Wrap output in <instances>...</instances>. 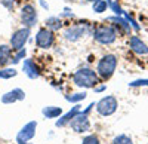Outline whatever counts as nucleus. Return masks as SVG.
Segmentation results:
<instances>
[{"label":"nucleus","mask_w":148,"mask_h":144,"mask_svg":"<svg viewBox=\"0 0 148 144\" xmlns=\"http://www.w3.org/2000/svg\"><path fill=\"white\" fill-rule=\"evenodd\" d=\"M24 56H25V49L22 48V49H19V52H18V54H16L14 58H12V59H10V61L14 63V64H18V63L21 61V59H22Z\"/></svg>","instance_id":"23"},{"label":"nucleus","mask_w":148,"mask_h":144,"mask_svg":"<svg viewBox=\"0 0 148 144\" xmlns=\"http://www.w3.org/2000/svg\"><path fill=\"white\" fill-rule=\"evenodd\" d=\"M25 98V92L21 88H15L9 92H6L5 95H2V103L3 104H14L16 101H22Z\"/></svg>","instance_id":"10"},{"label":"nucleus","mask_w":148,"mask_h":144,"mask_svg":"<svg viewBox=\"0 0 148 144\" xmlns=\"http://www.w3.org/2000/svg\"><path fill=\"white\" fill-rule=\"evenodd\" d=\"M104 89H105V86H99V88H96L95 91H96V92H101V91H104Z\"/></svg>","instance_id":"28"},{"label":"nucleus","mask_w":148,"mask_h":144,"mask_svg":"<svg viewBox=\"0 0 148 144\" xmlns=\"http://www.w3.org/2000/svg\"><path fill=\"white\" fill-rule=\"evenodd\" d=\"M110 21H116V22H119V24H121L123 27L126 28V31H130V25L127 24V21H125V19H121V18H116V17H113V18H110Z\"/></svg>","instance_id":"25"},{"label":"nucleus","mask_w":148,"mask_h":144,"mask_svg":"<svg viewBox=\"0 0 148 144\" xmlns=\"http://www.w3.org/2000/svg\"><path fill=\"white\" fill-rule=\"evenodd\" d=\"M129 86H132V88H136V86H148V79H139V80H135V82L129 83Z\"/></svg>","instance_id":"24"},{"label":"nucleus","mask_w":148,"mask_h":144,"mask_svg":"<svg viewBox=\"0 0 148 144\" xmlns=\"http://www.w3.org/2000/svg\"><path fill=\"white\" fill-rule=\"evenodd\" d=\"M117 107H119L117 98L113 97V95H107V97L101 98L96 103V112L101 116H111L116 113Z\"/></svg>","instance_id":"4"},{"label":"nucleus","mask_w":148,"mask_h":144,"mask_svg":"<svg viewBox=\"0 0 148 144\" xmlns=\"http://www.w3.org/2000/svg\"><path fill=\"white\" fill-rule=\"evenodd\" d=\"M107 8H108L107 0H96L93 3V12H96V14H102V12L107 10Z\"/></svg>","instance_id":"18"},{"label":"nucleus","mask_w":148,"mask_h":144,"mask_svg":"<svg viewBox=\"0 0 148 144\" xmlns=\"http://www.w3.org/2000/svg\"><path fill=\"white\" fill-rule=\"evenodd\" d=\"M88 114L89 113H86V112H80V113H77L71 119V122L68 125H70V128L74 131V132L83 134V132L90 131V122H89V116Z\"/></svg>","instance_id":"5"},{"label":"nucleus","mask_w":148,"mask_h":144,"mask_svg":"<svg viewBox=\"0 0 148 144\" xmlns=\"http://www.w3.org/2000/svg\"><path fill=\"white\" fill-rule=\"evenodd\" d=\"M28 37H30V28L28 27L16 30L14 34L10 36V48L12 49H16V51L22 49L24 45L27 43Z\"/></svg>","instance_id":"7"},{"label":"nucleus","mask_w":148,"mask_h":144,"mask_svg":"<svg viewBox=\"0 0 148 144\" xmlns=\"http://www.w3.org/2000/svg\"><path fill=\"white\" fill-rule=\"evenodd\" d=\"M93 39L101 43V45H111L114 43L117 39V31L114 27H110V25H101L95 28L93 31Z\"/></svg>","instance_id":"3"},{"label":"nucleus","mask_w":148,"mask_h":144,"mask_svg":"<svg viewBox=\"0 0 148 144\" xmlns=\"http://www.w3.org/2000/svg\"><path fill=\"white\" fill-rule=\"evenodd\" d=\"M116 67H117V56L113 55V54H107L104 55L99 63H98V67H96V71L102 79H110L111 76L114 74L116 71Z\"/></svg>","instance_id":"2"},{"label":"nucleus","mask_w":148,"mask_h":144,"mask_svg":"<svg viewBox=\"0 0 148 144\" xmlns=\"http://www.w3.org/2000/svg\"><path fill=\"white\" fill-rule=\"evenodd\" d=\"M80 112H82V110H80V104H76V105H74L68 113H65V114L61 116V117L58 119V121L55 122V125H56L58 128H62V126L68 125V123L71 122V119H73L74 116H76L77 113H80Z\"/></svg>","instance_id":"13"},{"label":"nucleus","mask_w":148,"mask_h":144,"mask_svg":"<svg viewBox=\"0 0 148 144\" xmlns=\"http://www.w3.org/2000/svg\"><path fill=\"white\" fill-rule=\"evenodd\" d=\"M12 48L8 45H0V65H5L10 61Z\"/></svg>","instance_id":"16"},{"label":"nucleus","mask_w":148,"mask_h":144,"mask_svg":"<svg viewBox=\"0 0 148 144\" xmlns=\"http://www.w3.org/2000/svg\"><path fill=\"white\" fill-rule=\"evenodd\" d=\"M21 21L25 27L31 28L37 22V10L33 5H24L21 9Z\"/></svg>","instance_id":"9"},{"label":"nucleus","mask_w":148,"mask_h":144,"mask_svg":"<svg viewBox=\"0 0 148 144\" xmlns=\"http://www.w3.org/2000/svg\"><path fill=\"white\" fill-rule=\"evenodd\" d=\"M113 144H133V141H132V138H130L129 135L120 134V135H117V137L113 140Z\"/></svg>","instance_id":"21"},{"label":"nucleus","mask_w":148,"mask_h":144,"mask_svg":"<svg viewBox=\"0 0 148 144\" xmlns=\"http://www.w3.org/2000/svg\"><path fill=\"white\" fill-rule=\"evenodd\" d=\"M36 129H37V122L36 121H31V122L25 123L16 135V143L18 144H27L36 135Z\"/></svg>","instance_id":"8"},{"label":"nucleus","mask_w":148,"mask_h":144,"mask_svg":"<svg viewBox=\"0 0 148 144\" xmlns=\"http://www.w3.org/2000/svg\"><path fill=\"white\" fill-rule=\"evenodd\" d=\"M40 5H42V6H43L45 9H47V8H49V6H47V5H46L45 2H43V0H40Z\"/></svg>","instance_id":"29"},{"label":"nucleus","mask_w":148,"mask_h":144,"mask_svg":"<svg viewBox=\"0 0 148 144\" xmlns=\"http://www.w3.org/2000/svg\"><path fill=\"white\" fill-rule=\"evenodd\" d=\"M16 74H18V71H16L14 67L0 70V79H10V77H15Z\"/></svg>","instance_id":"19"},{"label":"nucleus","mask_w":148,"mask_h":144,"mask_svg":"<svg viewBox=\"0 0 148 144\" xmlns=\"http://www.w3.org/2000/svg\"><path fill=\"white\" fill-rule=\"evenodd\" d=\"M42 114L47 119H55V117H59L62 114V109L56 107V105H47V107H43Z\"/></svg>","instance_id":"15"},{"label":"nucleus","mask_w":148,"mask_h":144,"mask_svg":"<svg viewBox=\"0 0 148 144\" xmlns=\"http://www.w3.org/2000/svg\"><path fill=\"white\" fill-rule=\"evenodd\" d=\"M88 2H92V3H95V2H96V0H88Z\"/></svg>","instance_id":"30"},{"label":"nucleus","mask_w":148,"mask_h":144,"mask_svg":"<svg viewBox=\"0 0 148 144\" xmlns=\"http://www.w3.org/2000/svg\"><path fill=\"white\" fill-rule=\"evenodd\" d=\"M46 25L49 30H59L61 27H62V21H61L58 17H51V18H47L46 19Z\"/></svg>","instance_id":"17"},{"label":"nucleus","mask_w":148,"mask_h":144,"mask_svg":"<svg viewBox=\"0 0 148 144\" xmlns=\"http://www.w3.org/2000/svg\"><path fill=\"white\" fill-rule=\"evenodd\" d=\"M84 34H86V27H83V25H74V27H70V28H67L65 33H64L65 39L70 40V42H76V40L82 39Z\"/></svg>","instance_id":"11"},{"label":"nucleus","mask_w":148,"mask_h":144,"mask_svg":"<svg viewBox=\"0 0 148 144\" xmlns=\"http://www.w3.org/2000/svg\"><path fill=\"white\" fill-rule=\"evenodd\" d=\"M73 82L76 83L79 88H95L98 85V74L92 68H88V67H83V68H79L76 73L73 76Z\"/></svg>","instance_id":"1"},{"label":"nucleus","mask_w":148,"mask_h":144,"mask_svg":"<svg viewBox=\"0 0 148 144\" xmlns=\"http://www.w3.org/2000/svg\"><path fill=\"white\" fill-rule=\"evenodd\" d=\"M0 2H2V5L8 9H12L14 5H15V0H0Z\"/></svg>","instance_id":"27"},{"label":"nucleus","mask_w":148,"mask_h":144,"mask_svg":"<svg viewBox=\"0 0 148 144\" xmlns=\"http://www.w3.org/2000/svg\"><path fill=\"white\" fill-rule=\"evenodd\" d=\"M86 95H88L86 92H77V94H73V95H67L65 100L70 101V103H80L86 98Z\"/></svg>","instance_id":"20"},{"label":"nucleus","mask_w":148,"mask_h":144,"mask_svg":"<svg viewBox=\"0 0 148 144\" xmlns=\"http://www.w3.org/2000/svg\"><path fill=\"white\" fill-rule=\"evenodd\" d=\"M22 70H24V73L27 74V77H30V79H37L40 76L39 67L36 65V63L33 61V59H24Z\"/></svg>","instance_id":"14"},{"label":"nucleus","mask_w":148,"mask_h":144,"mask_svg":"<svg viewBox=\"0 0 148 144\" xmlns=\"http://www.w3.org/2000/svg\"><path fill=\"white\" fill-rule=\"evenodd\" d=\"M107 2H108V5L111 6V9H113L117 15H121V14H123V9H121V8H120L116 2H110V0H107Z\"/></svg>","instance_id":"26"},{"label":"nucleus","mask_w":148,"mask_h":144,"mask_svg":"<svg viewBox=\"0 0 148 144\" xmlns=\"http://www.w3.org/2000/svg\"><path fill=\"white\" fill-rule=\"evenodd\" d=\"M82 144H101V143H99V138L96 135H86L83 138Z\"/></svg>","instance_id":"22"},{"label":"nucleus","mask_w":148,"mask_h":144,"mask_svg":"<svg viewBox=\"0 0 148 144\" xmlns=\"http://www.w3.org/2000/svg\"><path fill=\"white\" fill-rule=\"evenodd\" d=\"M55 42L53 31L49 28H40L36 34V46L42 48V49H49Z\"/></svg>","instance_id":"6"},{"label":"nucleus","mask_w":148,"mask_h":144,"mask_svg":"<svg viewBox=\"0 0 148 144\" xmlns=\"http://www.w3.org/2000/svg\"><path fill=\"white\" fill-rule=\"evenodd\" d=\"M129 45H130V49L138 54V55H147L148 54V46L138 37V36H132L130 40H129Z\"/></svg>","instance_id":"12"}]
</instances>
